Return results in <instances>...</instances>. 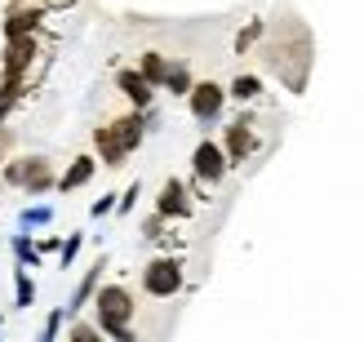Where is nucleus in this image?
I'll return each instance as SVG.
<instances>
[{
  "mask_svg": "<svg viewBox=\"0 0 364 342\" xmlns=\"http://www.w3.org/2000/svg\"><path fill=\"white\" fill-rule=\"evenodd\" d=\"M142 138H147V124H142V112L134 107V112H124V116H116V120H107V124L94 129V156L107 169H120L124 160L142 147Z\"/></svg>",
  "mask_w": 364,
  "mask_h": 342,
  "instance_id": "obj_1",
  "label": "nucleus"
},
{
  "mask_svg": "<svg viewBox=\"0 0 364 342\" xmlns=\"http://www.w3.org/2000/svg\"><path fill=\"white\" fill-rule=\"evenodd\" d=\"M134 311H138V298H134L129 284L112 280V284H98L94 289V316H98L94 325H98V333L116 338V342H134Z\"/></svg>",
  "mask_w": 364,
  "mask_h": 342,
  "instance_id": "obj_2",
  "label": "nucleus"
},
{
  "mask_svg": "<svg viewBox=\"0 0 364 342\" xmlns=\"http://www.w3.org/2000/svg\"><path fill=\"white\" fill-rule=\"evenodd\" d=\"M138 284H142V294L156 298V302L178 298L182 289H187V262H182L178 254H156V258L138 272Z\"/></svg>",
  "mask_w": 364,
  "mask_h": 342,
  "instance_id": "obj_3",
  "label": "nucleus"
},
{
  "mask_svg": "<svg viewBox=\"0 0 364 342\" xmlns=\"http://www.w3.org/2000/svg\"><path fill=\"white\" fill-rule=\"evenodd\" d=\"M0 178H5L9 187L27 191V196H45L53 191V183H58V173H53V165L45 156H14L0 165Z\"/></svg>",
  "mask_w": 364,
  "mask_h": 342,
  "instance_id": "obj_4",
  "label": "nucleus"
},
{
  "mask_svg": "<svg viewBox=\"0 0 364 342\" xmlns=\"http://www.w3.org/2000/svg\"><path fill=\"white\" fill-rule=\"evenodd\" d=\"M227 173H231V160L223 151V142H218V138H200L196 151H191V183L200 191H213V187H223Z\"/></svg>",
  "mask_w": 364,
  "mask_h": 342,
  "instance_id": "obj_5",
  "label": "nucleus"
},
{
  "mask_svg": "<svg viewBox=\"0 0 364 342\" xmlns=\"http://www.w3.org/2000/svg\"><path fill=\"white\" fill-rule=\"evenodd\" d=\"M227 85L223 80H196L191 89H187V112H191V120L196 124H218L223 120V112H227Z\"/></svg>",
  "mask_w": 364,
  "mask_h": 342,
  "instance_id": "obj_6",
  "label": "nucleus"
},
{
  "mask_svg": "<svg viewBox=\"0 0 364 342\" xmlns=\"http://www.w3.org/2000/svg\"><path fill=\"white\" fill-rule=\"evenodd\" d=\"M223 151H227V160L231 165H245V160H253L258 156V129H253V116L245 112V116H235L227 129H223Z\"/></svg>",
  "mask_w": 364,
  "mask_h": 342,
  "instance_id": "obj_7",
  "label": "nucleus"
},
{
  "mask_svg": "<svg viewBox=\"0 0 364 342\" xmlns=\"http://www.w3.org/2000/svg\"><path fill=\"white\" fill-rule=\"evenodd\" d=\"M156 213H165V218H191L196 205H191V187L182 183V178H165V187L156 196Z\"/></svg>",
  "mask_w": 364,
  "mask_h": 342,
  "instance_id": "obj_8",
  "label": "nucleus"
},
{
  "mask_svg": "<svg viewBox=\"0 0 364 342\" xmlns=\"http://www.w3.org/2000/svg\"><path fill=\"white\" fill-rule=\"evenodd\" d=\"M116 89L124 94V102H129V107H138V112L156 102V85L142 76L138 67H120V71H116Z\"/></svg>",
  "mask_w": 364,
  "mask_h": 342,
  "instance_id": "obj_9",
  "label": "nucleus"
},
{
  "mask_svg": "<svg viewBox=\"0 0 364 342\" xmlns=\"http://www.w3.org/2000/svg\"><path fill=\"white\" fill-rule=\"evenodd\" d=\"M98 173V156L94 151H80L71 165L58 173V183H53V191L58 196H71V191H80V187H89V178Z\"/></svg>",
  "mask_w": 364,
  "mask_h": 342,
  "instance_id": "obj_10",
  "label": "nucleus"
},
{
  "mask_svg": "<svg viewBox=\"0 0 364 342\" xmlns=\"http://www.w3.org/2000/svg\"><path fill=\"white\" fill-rule=\"evenodd\" d=\"M102 272H107V258H94V267H89V272L80 276V284H76V289H71V298H67V320L85 311V302L94 298V289L102 284Z\"/></svg>",
  "mask_w": 364,
  "mask_h": 342,
  "instance_id": "obj_11",
  "label": "nucleus"
},
{
  "mask_svg": "<svg viewBox=\"0 0 364 342\" xmlns=\"http://www.w3.org/2000/svg\"><path fill=\"white\" fill-rule=\"evenodd\" d=\"M45 23V5L36 0V5H9L5 14V36H27V31H41Z\"/></svg>",
  "mask_w": 364,
  "mask_h": 342,
  "instance_id": "obj_12",
  "label": "nucleus"
},
{
  "mask_svg": "<svg viewBox=\"0 0 364 342\" xmlns=\"http://www.w3.org/2000/svg\"><path fill=\"white\" fill-rule=\"evenodd\" d=\"M267 94V85H262V76H253V71H235V76H231V85H227V98L231 102H258Z\"/></svg>",
  "mask_w": 364,
  "mask_h": 342,
  "instance_id": "obj_13",
  "label": "nucleus"
},
{
  "mask_svg": "<svg viewBox=\"0 0 364 342\" xmlns=\"http://www.w3.org/2000/svg\"><path fill=\"white\" fill-rule=\"evenodd\" d=\"M9 249H14V262L27 267V272H36V267L45 262L41 249H36V236H31V231H23V227H18V236H9Z\"/></svg>",
  "mask_w": 364,
  "mask_h": 342,
  "instance_id": "obj_14",
  "label": "nucleus"
},
{
  "mask_svg": "<svg viewBox=\"0 0 364 342\" xmlns=\"http://www.w3.org/2000/svg\"><path fill=\"white\" fill-rule=\"evenodd\" d=\"M138 71H142V76H147V80L160 89V85H165V76H169V58H165L160 49H147V53L138 58Z\"/></svg>",
  "mask_w": 364,
  "mask_h": 342,
  "instance_id": "obj_15",
  "label": "nucleus"
},
{
  "mask_svg": "<svg viewBox=\"0 0 364 342\" xmlns=\"http://www.w3.org/2000/svg\"><path fill=\"white\" fill-rule=\"evenodd\" d=\"M191 85H196V80H191V67L178 58V63H169V76H165V85H160V89H169L173 98H187Z\"/></svg>",
  "mask_w": 364,
  "mask_h": 342,
  "instance_id": "obj_16",
  "label": "nucleus"
},
{
  "mask_svg": "<svg viewBox=\"0 0 364 342\" xmlns=\"http://www.w3.org/2000/svg\"><path fill=\"white\" fill-rule=\"evenodd\" d=\"M31 302H36V280L27 276V267L14 262V307L23 311V307H31Z\"/></svg>",
  "mask_w": 364,
  "mask_h": 342,
  "instance_id": "obj_17",
  "label": "nucleus"
},
{
  "mask_svg": "<svg viewBox=\"0 0 364 342\" xmlns=\"http://www.w3.org/2000/svg\"><path fill=\"white\" fill-rule=\"evenodd\" d=\"M53 223V205H27V209H18V227L23 231H41Z\"/></svg>",
  "mask_w": 364,
  "mask_h": 342,
  "instance_id": "obj_18",
  "label": "nucleus"
},
{
  "mask_svg": "<svg viewBox=\"0 0 364 342\" xmlns=\"http://www.w3.org/2000/svg\"><path fill=\"white\" fill-rule=\"evenodd\" d=\"M165 213H156L151 209V218H142V240H151V245H165V236H169V231H165Z\"/></svg>",
  "mask_w": 364,
  "mask_h": 342,
  "instance_id": "obj_19",
  "label": "nucleus"
},
{
  "mask_svg": "<svg viewBox=\"0 0 364 342\" xmlns=\"http://www.w3.org/2000/svg\"><path fill=\"white\" fill-rule=\"evenodd\" d=\"M267 31V23H262V18H253V23L249 27H240V36H235V53H249L253 45H258V36Z\"/></svg>",
  "mask_w": 364,
  "mask_h": 342,
  "instance_id": "obj_20",
  "label": "nucleus"
},
{
  "mask_svg": "<svg viewBox=\"0 0 364 342\" xmlns=\"http://www.w3.org/2000/svg\"><path fill=\"white\" fill-rule=\"evenodd\" d=\"M80 245H85V231H71V236H67V240L58 245V267H71V262H76Z\"/></svg>",
  "mask_w": 364,
  "mask_h": 342,
  "instance_id": "obj_21",
  "label": "nucleus"
},
{
  "mask_svg": "<svg viewBox=\"0 0 364 342\" xmlns=\"http://www.w3.org/2000/svg\"><path fill=\"white\" fill-rule=\"evenodd\" d=\"M67 338H71V342H94V338H98V325H89V320L71 316V325H67Z\"/></svg>",
  "mask_w": 364,
  "mask_h": 342,
  "instance_id": "obj_22",
  "label": "nucleus"
},
{
  "mask_svg": "<svg viewBox=\"0 0 364 342\" xmlns=\"http://www.w3.org/2000/svg\"><path fill=\"white\" fill-rule=\"evenodd\" d=\"M138 196H142V183H129V187H124V196H116V213H120V218H129V213H134Z\"/></svg>",
  "mask_w": 364,
  "mask_h": 342,
  "instance_id": "obj_23",
  "label": "nucleus"
},
{
  "mask_svg": "<svg viewBox=\"0 0 364 342\" xmlns=\"http://www.w3.org/2000/svg\"><path fill=\"white\" fill-rule=\"evenodd\" d=\"M63 325H67V307H58V311H49V320H45V329H41V342H53L63 333Z\"/></svg>",
  "mask_w": 364,
  "mask_h": 342,
  "instance_id": "obj_24",
  "label": "nucleus"
},
{
  "mask_svg": "<svg viewBox=\"0 0 364 342\" xmlns=\"http://www.w3.org/2000/svg\"><path fill=\"white\" fill-rule=\"evenodd\" d=\"M107 213H116V191H107L102 201L89 205V218H107Z\"/></svg>",
  "mask_w": 364,
  "mask_h": 342,
  "instance_id": "obj_25",
  "label": "nucleus"
},
{
  "mask_svg": "<svg viewBox=\"0 0 364 342\" xmlns=\"http://www.w3.org/2000/svg\"><path fill=\"white\" fill-rule=\"evenodd\" d=\"M58 236H41V240H36V249H41V258H49V254H58Z\"/></svg>",
  "mask_w": 364,
  "mask_h": 342,
  "instance_id": "obj_26",
  "label": "nucleus"
},
{
  "mask_svg": "<svg viewBox=\"0 0 364 342\" xmlns=\"http://www.w3.org/2000/svg\"><path fill=\"white\" fill-rule=\"evenodd\" d=\"M0 338H5V316H0Z\"/></svg>",
  "mask_w": 364,
  "mask_h": 342,
  "instance_id": "obj_27",
  "label": "nucleus"
}]
</instances>
